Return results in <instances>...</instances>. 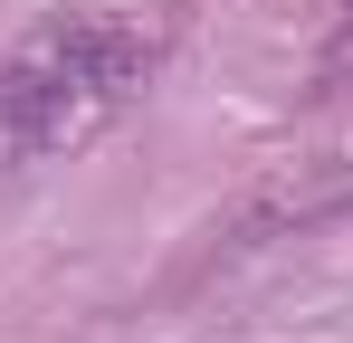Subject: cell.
I'll use <instances>...</instances> for the list:
<instances>
[{
    "label": "cell",
    "mask_w": 353,
    "mask_h": 343,
    "mask_svg": "<svg viewBox=\"0 0 353 343\" xmlns=\"http://www.w3.org/2000/svg\"><path fill=\"white\" fill-rule=\"evenodd\" d=\"M134 76H143V39H124V29L77 19V29L29 39L0 67V153L10 163H39V153H58L77 134H96L134 96Z\"/></svg>",
    "instance_id": "1"
}]
</instances>
